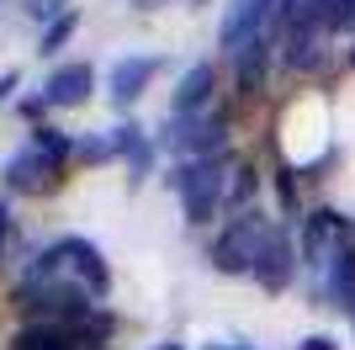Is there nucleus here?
I'll return each instance as SVG.
<instances>
[{"instance_id": "nucleus-11", "label": "nucleus", "mask_w": 355, "mask_h": 350, "mask_svg": "<svg viewBox=\"0 0 355 350\" xmlns=\"http://www.w3.org/2000/svg\"><path fill=\"white\" fill-rule=\"evenodd\" d=\"M148 69H154V58H133V64H122V69H117V96H133V90L148 80Z\"/></svg>"}, {"instance_id": "nucleus-3", "label": "nucleus", "mask_w": 355, "mask_h": 350, "mask_svg": "<svg viewBox=\"0 0 355 350\" xmlns=\"http://www.w3.org/2000/svg\"><path fill=\"white\" fill-rule=\"evenodd\" d=\"M345 244H350V228L334 212H308V223H302V255H308L313 276H329V265H334V255Z\"/></svg>"}, {"instance_id": "nucleus-15", "label": "nucleus", "mask_w": 355, "mask_h": 350, "mask_svg": "<svg viewBox=\"0 0 355 350\" xmlns=\"http://www.w3.org/2000/svg\"><path fill=\"white\" fill-rule=\"evenodd\" d=\"M340 308H345V313H350V324H355V287H350V292H345V297H340Z\"/></svg>"}, {"instance_id": "nucleus-7", "label": "nucleus", "mask_w": 355, "mask_h": 350, "mask_svg": "<svg viewBox=\"0 0 355 350\" xmlns=\"http://www.w3.org/2000/svg\"><path fill=\"white\" fill-rule=\"evenodd\" d=\"M234 64H239V85H244V96H260V90H266V74H270V32L250 38V43L234 53Z\"/></svg>"}, {"instance_id": "nucleus-9", "label": "nucleus", "mask_w": 355, "mask_h": 350, "mask_svg": "<svg viewBox=\"0 0 355 350\" xmlns=\"http://www.w3.org/2000/svg\"><path fill=\"white\" fill-rule=\"evenodd\" d=\"M207 96H212V64H196L175 90V117H196L207 106Z\"/></svg>"}, {"instance_id": "nucleus-2", "label": "nucleus", "mask_w": 355, "mask_h": 350, "mask_svg": "<svg viewBox=\"0 0 355 350\" xmlns=\"http://www.w3.org/2000/svg\"><path fill=\"white\" fill-rule=\"evenodd\" d=\"M175 186H180V197H186V212H191V223H207L212 212H218V202H223V165L218 160H196V165H186V170L175 175Z\"/></svg>"}, {"instance_id": "nucleus-13", "label": "nucleus", "mask_w": 355, "mask_h": 350, "mask_svg": "<svg viewBox=\"0 0 355 350\" xmlns=\"http://www.w3.org/2000/svg\"><path fill=\"white\" fill-rule=\"evenodd\" d=\"M308 6H318V0H282V22L292 27V22H297L302 11H308Z\"/></svg>"}, {"instance_id": "nucleus-8", "label": "nucleus", "mask_w": 355, "mask_h": 350, "mask_svg": "<svg viewBox=\"0 0 355 350\" xmlns=\"http://www.w3.org/2000/svg\"><path fill=\"white\" fill-rule=\"evenodd\" d=\"M223 138V117H175L170 122V144H180V149H212Z\"/></svg>"}, {"instance_id": "nucleus-1", "label": "nucleus", "mask_w": 355, "mask_h": 350, "mask_svg": "<svg viewBox=\"0 0 355 350\" xmlns=\"http://www.w3.org/2000/svg\"><path fill=\"white\" fill-rule=\"evenodd\" d=\"M270 233H276V228L266 223V212H244V218L228 223V228H223V239L212 244V265H218L223 276H250Z\"/></svg>"}, {"instance_id": "nucleus-16", "label": "nucleus", "mask_w": 355, "mask_h": 350, "mask_svg": "<svg viewBox=\"0 0 355 350\" xmlns=\"http://www.w3.org/2000/svg\"><path fill=\"white\" fill-rule=\"evenodd\" d=\"M212 350H250V345H212Z\"/></svg>"}, {"instance_id": "nucleus-10", "label": "nucleus", "mask_w": 355, "mask_h": 350, "mask_svg": "<svg viewBox=\"0 0 355 350\" xmlns=\"http://www.w3.org/2000/svg\"><path fill=\"white\" fill-rule=\"evenodd\" d=\"M308 11H318L329 22V32L340 27H355V0H318V6H308Z\"/></svg>"}, {"instance_id": "nucleus-17", "label": "nucleus", "mask_w": 355, "mask_h": 350, "mask_svg": "<svg viewBox=\"0 0 355 350\" xmlns=\"http://www.w3.org/2000/svg\"><path fill=\"white\" fill-rule=\"evenodd\" d=\"M164 350H175V345H164Z\"/></svg>"}, {"instance_id": "nucleus-6", "label": "nucleus", "mask_w": 355, "mask_h": 350, "mask_svg": "<svg viewBox=\"0 0 355 350\" xmlns=\"http://www.w3.org/2000/svg\"><path fill=\"white\" fill-rule=\"evenodd\" d=\"M250 276L260 281L266 292H286V287H292L297 255H292V244H286V233H270V239H266V249H260V260H254Z\"/></svg>"}, {"instance_id": "nucleus-5", "label": "nucleus", "mask_w": 355, "mask_h": 350, "mask_svg": "<svg viewBox=\"0 0 355 350\" xmlns=\"http://www.w3.org/2000/svg\"><path fill=\"white\" fill-rule=\"evenodd\" d=\"M324 38H329V22L318 11H302L286 32V64L292 69H313L318 58H324Z\"/></svg>"}, {"instance_id": "nucleus-14", "label": "nucleus", "mask_w": 355, "mask_h": 350, "mask_svg": "<svg viewBox=\"0 0 355 350\" xmlns=\"http://www.w3.org/2000/svg\"><path fill=\"white\" fill-rule=\"evenodd\" d=\"M297 350H340V345H334V340H329V335H308V340H302V345H297Z\"/></svg>"}, {"instance_id": "nucleus-4", "label": "nucleus", "mask_w": 355, "mask_h": 350, "mask_svg": "<svg viewBox=\"0 0 355 350\" xmlns=\"http://www.w3.org/2000/svg\"><path fill=\"white\" fill-rule=\"evenodd\" d=\"M276 16H282V0H234V6H228V16H223V48H228V53H239L250 38L270 32V22H276Z\"/></svg>"}, {"instance_id": "nucleus-12", "label": "nucleus", "mask_w": 355, "mask_h": 350, "mask_svg": "<svg viewBox=\"0 0 355 350\" xmlns=\"http://www.w3.org/2000/svg\"><path fill=\"white\" fill-rule=\"evenodd\" d=\"M59 101H80V90H85V69H69V74H59Z\"/></svg>"}]
</instances>
